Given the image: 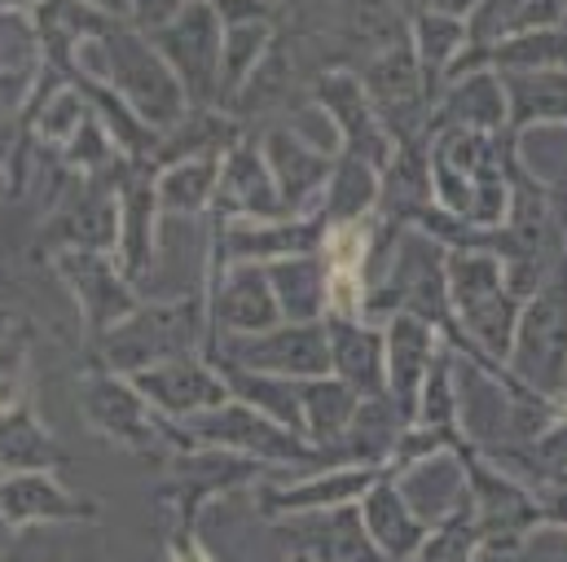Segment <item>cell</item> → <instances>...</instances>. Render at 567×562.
<instances>
[{"label": "cell", "instance_id": "18", "mask_svg": "<svg viewBox=\"0 0 567 562\" xmlns=\"http://www.w3.org/2000/svg\"><path fill=\"white\" fill-rule=\"evenodd\" d=\"M506 89L511 133L567 128V71H497Z\"/></svg>", "mask_w": 567, "mask_h": 562}, {"label": "cell", "instance_id": "21", "mask_svg": "<svg viewBox=\"0 0 567 562\" xmlns=\"http://www.w3.org/2000/svg\"><path fill=\"white\" fill-rule=\"evenodd\" d=\"M62 269L75 281L93 330H115L120 321L133 316V294H128V285L115 278V269H111L97 251H75V256L62 260Z\"/></svg>", "mask_w": 567, "mask_h": 562}, {"label": "cell", "instance_id": "11", "mask_svg": "<svg viewBox=\"0 0 567 562\" xmlns=\"http://www.w3.org/2000/svg\"><path fill=\"white\" fill-rule=\"evenodd\" d=\"M440 356H444V334L431 321L410 316V312L392 316V325H388V400L401 409V418L410 426H414L419 396H423Z\"/></svg>", "mask_w": 567, "mask_h": 562}, {"label": "cell", "instance_id": "32", "mask_svg": "<svg viewBox=\"0 0 567 562\" xmlns=\"http://www.w3.org/2000/svg\"><path fill=\"white\" fill-rule=\"evenodd\" d=\"M172 562H212L198 545H194V537H189V528H181V537L172 541Z\"/></svg>", "mask_w": 567, "mask_h": 562}, {"label": "cell", "instance_id": "2", "mask_svg": "<svg viewBox=\"0 0 567 562\" xmlns=\"http://www.w3.org/2000/svg\"><path fill=\"white\" fill-rule=\"evenodd\" d=\"M506 374L533 396L567 405V256L524 303Z\"/></svg>", "mask_w": 567, "mask_h": 562}, {"label": "cell", "instance_id": "7", "mask_svg": "<svg viewBox=\"0 0 567 562\" xmlns=\"http://www.w3.org/2000/svg\"><path fill=\"white\" fill-rule=\"evenodd\" d=\"M154 49L167 58L176 80L185 84L189 97H216L220 93V53H225V31L220 13L212 0H185V9L154 31Z\"/></svg>", "mask_w": 567, "mask_h": 562}, {"label": "cell", "instance_id": "9", "mask_svg": "<svg viewBox=\"0 0 567 562\" xmlns=\"http://www.w3.org/2000/svg\"><path fill=\"white\" fill-rule=\"evenodd\" d=\"M194 439L198 444H220V448L256 457V461H308L317 452L295 430L265 418L251 405H220V409L194 418Z\"/></svg>", "mask_w": 567, "mask_h": 562}, {"label": "cell", "instance_id": "23", "mask_svg": "<svg viewBox=\"0 0 567 562\" xmlns=\"http://www.w3.org/2000/svg\"><path fill=\"white\" fill-rule=\"evenodd\" d=\"M308 559L317 562H396L388 559L374 537L365 532V519L357 506H339V510H321L312 519V532L303 537Z\"/></svg>", "mask_w": 567, "mask_h": 562}, {"label": "cell", "instance_id": "28", "mask_svg": "<svg viewBox=\"0 0 567 562\" xmlns=\"http://www.w3.org/2000/svg\"><path fill=\"white\" fill-rule=\"evenodd\" d=\"M220 185V163L216 158H181L176 167H167V176L158 180V202L167 211H198L216 198Z\"/></svg>", "mask_w": 567, "mask_h": 562}, {"label": "cell", "instance_id": "33", "mask_svg": "<svg viewBox=\"0 0 567 562\" xmlns=\"http://www.w3.org/2000/svg\"><path fill=\"white\" fill-rule=\"evenodd\" d=\"M295 562H317V559H308V554H303V559H295Z\"/></svg>", "mask_w": 567, "mask_h": 562}, {"label": "cell", "instance_id": "19", "mask_svg": "<svg viewBox=\"0 0 567 562\" xmlns=\"http://www.w3.org/2000/svg\"><path fill=\"white\" fill-rule=\"evenodd\" d=\"M216 194H220V202L229 211H238V220H278V211H286L282 194H278V180H274L265 154H256L251 145H238L220 163Z\"/></svg>", "mask_w": 567, "mask_h": 562}, {"label": "cell", "instance_id": "30", "mask_svg": "<svg viewBox=\"0 0 567 562\" xmlns=\"http://www.w3.org/2000/svg\"><path fill=\"white\" fill-rule=\"evenodd\" d=\"M0 452H4L13 466H49V461H53V444H49V435L27 418V414H18V418L4 426V444H0Z\"/></svg>", "mask_w": 567, "mask_h": 562}, {"label": "cell", "instance_id": "29", "mask_svg": "<svg viewBox=\"0 0 567 562\" xmlns=\"http://www.w3.org/2000/svg\"><path fill=\"white\" fill-rule=\"evenodd\" d=\"M158 194L145 189V185H133L128 198H124V264L128 273H142L145 260H150V211H154Z\"/></svg>", "mask_w": 567, "mask_h": 562}, {"label": "cell", "instance_id": "16", "mask_svg": "<svg viewBox=\"0 0 567 562\" xmlns=\"http://www.w3.org/2000/svg\"><path fill=\"white\" fill-rule=\"evenodd\" d=\"M361 519H365V532L374 537V545L396 562L419 559L426 537H431V528L419 519V510L410 506V497L401 492V483H392V479H379L361 497Z\"/></svg>", "mask_w": 567, "mask_h": 562}, {"label": "cell", "instance_id": "3", "mask_svg": "<svg viewBox=\"0 0 567 562\" xmlns=\"http://www.w3.org/2000/svg\"><path fill=\"white\" fill-rule=\"evenodd\" d=\"M207 308L203 299H181V303H163V308H142L128 321H120L106 339V361L124 374H142L163 361H181L194 356V347L207 334Z\"/></svg>", "mask_w": 567, "mask_h": 562}, {"label": "cell", "instance_id": "8", "mask_svg": "<svg viewBox=\"0 0 567 562\" xmlns=\"http://www.w3.org/2000/svg\"><path fill=\"white\" fill-rule=\"evenodd\" d=\"M365 93H370V106L383 119V128L392 137H401V145L426 124V106H435L423 80V66L414 58V44L383 49L365 71Z\"/></svg>", "mask_w": 567, "mask_h": 562}, {"label": "cell", "instance_id": "4", "mask_svg": "<svg viewBox=\"0 0 567 562\" xmlns=\"http://www.w3.org/2000/svg\"><path fill=\"white\" fill-rule=\"evenodd\" d=\"M225 356L234 370L247 374H269V378H290V383H312L330 378V330L321 321H286L265 334H229Z\"/></svg>", "mask_w": 567, "mask_h": 562}, {"label": "cell", "instance_id": "17", "mask_svg": "<svg viewBox=\"0 0 567 562\" xmlns=\"http://www.w3.org/2000/svg\"><path fill=\"white\" fill-rule=\"evenodd\" d=\"M265 163H269V171L278 180L286 211H303L334 176V167L321 154V145L295 137V133H282V128L269 133V140H265Z\"/></svg>", "mask_w": 567, "mask_h": 562}, {"label": "cell", "instance_id": "27", "mask_svg": "<svg viewBox=\"0 0 567 562\" xmlns=\"http://www.w3.org/2000/svg\"><path fill=\"white\" fill-rule=\"evenodd\" d=\"M4 506H9V514L18 523H27V519H93L97 514V506L71 501L53 479H18V483H9Z\"/></svg>", "mask_w": 567, "mask_h": 562}, {"label": "cell", "instance_id": "20", "mask_svg": "<svg viewBox=\"0 0 567 562\" xmlns=\"http://www.w3.org/2000/svg\"><path fill=\"white\" fill-rule=\"evenodd\" d=\"M414 58H419V66H423V80L426 89H431V102L444 93V84H449V75H453V66L462 62V53L471 49V27H466V18H457V13H440V9H426L414 18Z\"/></svg>", "mask_w": 567, "mask_h": 562}, {"label": "cell", "instance_id": "31", "mask_svg": "<svg viewBox=\"0 0 567 562\" xmlns=\"http://www.w3.org/2000/svg\"><path fill=\"white\" fill-rule=\"evenodd\" d=\"M537 501H542V523H555V528H567V479L564 483H542L533 488Z\"/></svg>", "mask_w": 567, "mask_h": 562}, {"label": "cell", "instance_id": "12", "mask_svg": "<svg viewBox=\"0 0 567 562\" xmlns=\"http://www.w3.org/2000/svg\"><path fill=\"white\" fill-rule=\"evenodd\" d=\"M431 124H435L440 133H444V128L488 133V137L511 133V111H506L502 75H497L493 66H484V71H466V75L449 80L444 93L435 97Z\"/></svg>", "mask_w": 567, "mask_h": 562}, {"label": "cell", "instance_id": "10", "mask_svg": "<svg viewBox=\"0 0 567 562\" xmlns=\"http://www.w3.org/2000/svg\"><path fill=\"white\" fill-rule=\"evenodd\" d=\"M133 387L145 396V405L158 409L163 418H203V414L229 405V378L207 370L194 356L163 361L154 370L133 374Z\"/></svg>", "mask_w": 567, "mask_h": 562}, {"label": "cell", "instance_id": "25", "mask_svg": "<svg viewBox=\"0 0 567 562\" xmlns=\"http://www.w3.org/2000/svg\"><path fill=\"white\" fill-rule=\"evenodd\" d=\"M379 466H352V470H330L321 479H308L290 492H265V510H339L348 506L352 497H365L374 483H379Z\"/></svg>", "mask_w": 567, "mask_h": 562}, {"label": "cell", "instance_id": "24", "mask_svg": "<svg viewBox=\"0 0 567 562\" xmlns=\"http://www.w3.org/2000/svg\"><path fill=\"white\" fill-rule=\"evenodd\" d=\"M299 396H303V435L317 448L343 444V435L352 430V422L361 414V396L348 383H339V378L299 383Z\"/></svg>", "mask_w": 567, "mask_h": 562}, {"label": "cell", "instance_id": "34", "mask_svg": "<svg viewBox=\"0 0 567 562\" xmlns=\"http://www.w3.org/2000/svg\"><path fill=\"white\" fill-rule=\"evenodd\" d=\"M564 31H567V22H564Z\"/></svg>", "mask_w": 567, "mask_h": 562}, {"label": "cell", "instance_id": "26", "mask_svg": "<svg viewBox=\"0 0 567 562\" xmlns=\"http://www.w3.org/2000/svg\"><path fill=\"white\" fill-rule=\"evenodd\" d=\"M383 198V180H379V167L348 154L330 185H326V225H343V220H365V211Z\"/></svg>", "mask_w": 567, "mask_h": 562}, {"label": "cell", "instance_id": "1", "mask_svg": "<svg viewBox=\"0 0 567 562\" xmlns=\"http://www.w3.org/2000/svg\"><path fill=\"white\" fill-rule=\"evenodd\" d=\"M449 303H453V321L462 334V352L475 365L506 370L524 299L506 278L502 256L484 247L449 251Z\"/></svg>", "mask_w": 567, "mask_h": 562}, {"label": "cell", "instance_id": "13", "mask_svg": "<svg viewBox=\"0 0 567 562\" xmlns=\"http://www.w3.org/2000/svg\"><path fill=\"white\" fill-rule=\"evenodd\" d=\"M212 321L225 334H265L282 325V308L265 264H234L212 290Z\"/></svg>", "mask_w": 567, "mask_h": 562}, {"label": "cell", "instance_id": "14", "mask_svg": "<svg viewBox=\"0 0 567 562\" xmlns=\"http://www.w3.org/2000/svg\"><path fill=\"white\" fill-rule=\"evenodd\" d=\"M84 414L93 418V426H97L102 435H111L115 444H124V448H133V452L154 448V439H158V430H163V418L150 414L142 392H137L133 383L115 378V374H102V378H93V383L84 387Z\"/></svg>", "mask_w": 567, "mask_h": 562}, {"label": "cell", "instance_id": "15", "mask_svg": "<svg viewBox=\"0 0 567 562\" xmlns=\"http://www.w3.org/2000/svg\"><path fill=\"white\" fill-rule=\"evenodd\" d=\"M330 330V361L339 383H348L361 400H383L388 396V334H379L365 321H326Z\"/></svg>", "mask_w": 567, "mask_h": 562}, {"label": "cell", "instance_id": "22", "mask_svg": "<svg viewBox=\"0 0 567 562\" xmlns=\"http://www.w3.org/2000/svg\"><path fill=\"white\" fill-rule=\"evenodd\" d=\"M286 321H321L330 312V269L317 256H290L265 264Z\"/></svg>", "mask_w": 567, "mask_h": 562}, {"label": "cell", "instance_id": "6", "mask_svg": "<svg viewBox=\"0 0 567 562\" xmlns=\"http://www.w3.org/2000/svg\"><path fill=\"white\" fill-rule=\"evenodd\" d=\"M102 53L111 62V75L120 84V93L128 97V106L154 128H172L185 119V84L176 80V71L167 66V58L158 49H150L137 35H106Z\"/></svg>", "mask_w": 567, "mask_h": 562}, {"label": "cell", "instance_id": "5", "mask_svg": "<svg viewBox=\"0 0 567 562\" xmlns=\"http://www.w3.org/2000/svg\"><path fill=\"white\" fill-rule=\"evenodd\" d=\"M457 452H462L466 483H471V514H475L480 545L515 541V537H524L542 523V501L524 479L493 466L475 444H462Z\"/></svg>", "mask_w": 567, "mask_h": 562}]
</instances>
